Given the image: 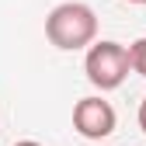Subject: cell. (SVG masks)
<instances>
[{"label": "cell", "instance_id": "obj_1", "mask_svg": "<svg viewBox=\"0 0 146 146\" xmlns=\"http://www.w3.org/2000/svg\"><path fill=\"white\" fill-rule=\"evenodd\" d=\"M45 38L63 52H77L98 38V14L80 0L59 4L45 17Z\"/></svg>", "mask_w": 146, "mask_h": 146}, {"label": "cell", "instance_id": "obj_2", "mask_svg": "<svg viewBox=\"0 0 146 146\" xmlns=\"http://www.w3.org/2000/svg\"><path fill=\"white\" fill-rule=\"evenodd\" d=\"M129 49L122 42H111V38H101V42H90L87 49V59H84V73L87 80L94 84L98 90H115L125 84L129 77Z\"/></svg>", "mask_w": 146, "mask_h": 146}, {"label": "cell", "instance_id": "obj_3", "mask_svg": "<svg viewBox=\"0 0 146 146\" xmlns=\"http://www.w3.org/2000/svg\"><path fill=\"white\" fill-rule=\"evenodd\" d=\"M115 108L104 98H80L73 108V129L84 139H108L115 132Z\"/></svg>", "mask_w": 146, "mask_h": 146}, {"label": "cell", "instance_id": "obj_4", "mask_svg": "<svg viewBox=\"0 0 146 146\" xmlns=\"http://www.w3.org/2000/svg\"><path fill=\"white\" fill-rule=\"evenodd\" d=\"M129 63H132V70L139 73V77H146V38L129 45Z\"/></svg>", "mask_w": 146, "mask_h": 146}, {"label": "cell", "instance_id": "obj_5", "mask_svg": "<svg viewBox=\"0 0 146 146\" xmlns=\"http://www.w3.org/2000/svg\"><path fill=\"white\" fill-rule=\"evenodd\" d=\"M139 129H143V132H146V98H143V101H139Z\"/></svg>", "mask_w": 146, "mask_h": 146}, {"label": "cell", "instance_id": "obj_6", "mask_svg": "<svg viewBox=\"0 0 146 146\" xmlns=\"http://www.w3.org/2000/svg\"><path fill=\"white\" fill-rule=\"evenodd\" d=\"M14 146H42V143H35V139H21V143H14Z\"/></svg>", "mask_w": 146, "mask_h": 146}, {"label": "cell", "instance_id": "obj_7", "mask_svg": "<svg viewBox=\"0 0 146 146\" xmlns=\"http://www.w3.org/2000/svg\"><path fill=\"white\" fill-rule=\"evenodd\" d=\"M122 4H146V0H122Z\"/></svg>", "mask_w": 146, "mask_h": 146}]
</instances>
